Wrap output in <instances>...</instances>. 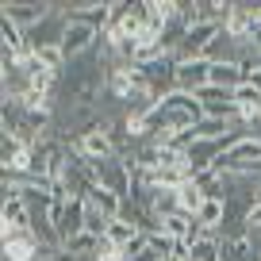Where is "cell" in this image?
<instances>
[{"label": "cell", "mask_w": 261, "mask_h": 261, "mask_svg": "<svg viewBox=\"0 0 261 261\" xmlns=\"http://www.w3.org/2000/svg\"><path fill=\"white\" fill-rule=\"evenodd\" d=\"M200 108H204V119H227V123H238V100L234 92H223V89H200L196 92Z\"/></svg>", "instance_id": "obj_1"}, {"label": "cell", "mask_w": 261, "mask_h": 261, "mask_svg": "<svg viewBox=\"0 0 261 261\" xmlns=\"http://www.w3.org/2000/svg\"><path fill=\"white\" fill-rule=\"evenodd\" d=\"M212 85V62L196 58V62H177V92H200Z\"/></svg>", "instance_id": "obj_2"}, {"label": "cell", "mask_w": 261, "mask_h": 261, "mask_svg": "<svg viewBox=\"0 0 261 261\" xmlns=\"http://www.w3.org/2000/svg\"><path fill=\"white\" fill-rule=\"evenodd\" d=\"M54 227H58L62 246L69 242V238L85 234V200H69V204L54 207Z\"/></svg>", "instance_id": "obj_3"}, {"label": "cell", "mask_w": 261, "mask_h": 261, "mask_svg": "<svg viewBox=\"0 0 261 261\" xmlns=\"http://www.w3.org/2000/svg\"><path fill=\"white\" fill-rule=\"evenodd\" d=\"M73 150L85 158V162H108V158L119 154V150H115V142H112V135H108L104 127H100V130H89L85 139H77Z\"/></svg>", "instance_id": "obj_4"}, {"label": "cell", "mask_w": 261, "mask_h": 261, "mask_svg": "<svg viewBox=\"0 0 261 261\" xmlns=\"http://www.w3.org/2000/svg\"><path fill=\"white\" fill-rule=\"evenodd\" d=\"M46 12H50V4H35V0H4V12L0 16H8L16 27H35L39 19H46Z\"/></svg>", "instance_id": "obj_5"}, {"label": "cell", "mask_w": 261, "mask_h": 261, "mask_svg": "<svg viewBox=\"0 0 261 261\" xmlns=\"http://www.w3.org/2000/svg\"><path fill=\"white\" fill-rule=\"evenodd\" d=\"M196 219L204 223L212 234H219V227H223V219H227V204L223 200H215V196H207L204 204H200V212H196Z\"/></svg>", "instance_id": "obj_6"}, {"label": "cell", "mask_w": 261, "mask_h": 261, "mask_svg": "<svg viewBox=\"0 0 261 261\" xmlns=\"http://www.w3.org/2000/svg\"><path fill=\"white\" fill-rule=\"evenodd\" d=\"M142 230L135 227V223H127V219H112L108 223V234H104V242H112V246H119V250H127L135 238H139Z\"/></svg>", "instance_id": "obj_7"}, {"label": "cell", "mask_w": 261, "mask_h": 261, "mask_svg": "<svg viewBox=\"0 0 261 261\" xmlns=\"http://www.w3.org/2000/svg\"><path fill=\"white\" fill-rule=\"evenodd\" d=\"M177 200H180V212H185V215H196L207 196L200 192V185H196V180H188L185 188H177Z\"/></svg>", "instance_id": "obj_8"}, {"label": "cell", "mask_w": 261, "mask_h": 261, "mask_svg": "<svg viewBox=\"0 0 261 261\" xmlns=\"http://www.w3.org/2000/svg\"><path fill=\"white\" fill-rule=\"evenodd\" d=\"M96 261H127V253H123L119 246H112V242H104V238H100V250H96Z\"/></svg>", "instance_id": "obj_9"}, {"label": "cell", "mask_w": 261, "mask_h": 261, "mask_svg": "<svg viewBox=\"0 0 261 261\" xmlns=\"http://www.w3.org/2000/svg\"><path fill=\"white\" fill-rule=\"evenodd\" d=\"M246 230H250V234H257V230H261V200L250 207V215H246Z\"/></svg>", "instance_id": "obj_10"}, {"label": "cell", "mask_w": 261, "mask_h": 261, "mask_svg": "<svg viewBox=\"0 0 261 261\" xmlns=\"http://www.w3.org/2000/svg\"><path fill=\"white\" fill-rule=\"evenodd\" d=\"M257 196H261V180H257Z\"/></svg>", "instance_id": "obj_11"}]
</instances>
